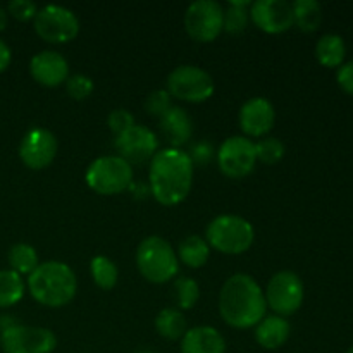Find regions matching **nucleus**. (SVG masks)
<instances>
[{"label":"nucleus","mask_w":353,"mask_h":353,"mask_svg":"<svg viewBox=\"0 0 353 353\" xmlns=\"http://www.w3.org/2000/svg\"><path fill=\"white\" fill-rule=\"evenodd\" d=\"M193 162L181 148H162L148 165V186L154 199L164 207L185 202L193 186Z\"/></svg>","instance_id":"1"},{"label":"nucleus","mask_w":353,"mask_h":353,"mask_svg":"<svg viewBox=\"0 0 353 353\" xmlns=\"http://www.w3.org/2000/svg\"><path fill=\"white\" fill-rule=\"evenodd\" d=\"M219 314L234 330H252L268 312L264 290L252 276L238 272L224 281L219 292Z\"/></svg>","instance_id":"2"},{"label":"nucleus","mask_w":353,"mask_h":353,"mask_svg":"<svg viewBox=\"0 0 353 353\" xmlns=\"http://www.w3.org/2000/svg\"><path fill=\"white\" fill-rule=\"evenodd\" d=\"M28 290L40 305L61 309L74 300L78 279L74 271L64 262H40V265L28 276Z\"/></svg>","instance_id":"3"},{"label":"nucleus","mask_w":353,"mask_h":353,"mask_svg":"<svg viewBox=\"0 0 353 353\" xmlns=\"http://www.w3.org/2000/svg\"><path fill=\"white\" fill-rule=\"evenodd\" d=\"M137 268L140 274L154 285H164L176 278L179 261L176 250L162 236H147L137 248Z\"/></svg>","instance_id":"4"},{"label":"nucleus","mask_w":353,"mask_h":353,"mask_svg":"<svg viewBox=\"0 0 353 353\" xmlns=\"http://www.w3.org/2000/svg\"><path fill=\"white\" fill-rule=\"evenodd\" d=\"M254 226L236 214L214 217L205 230V241L210 248L226 255L245 254L254 245Z\"/></svg>","instance_id":"5"},{"label":"nucleus","mask_w":353,"mask_h":353,"mask_svg":"<svg viewBox=\"0 0 353 353\" xmlns=\"http://www.w3.org/2000/svg\"><path fill=\"white\" fill-rule=\"evenodd\" d=\"M85 181L97 195H119L133 185V165L119 155H103L88 165Z\"/></svg>","instance_id":"6"},{"label":"nucleus","mask_w":353,"mask_h":353,"mask_svg":"<svg viewBox=\"0 0 353 353\" xmlns=\"http://www.w3.org/2000/svg\"><path fill=\"white\" fill-rule=\"evenodd\" d=\"M165 86L172 99L188 103L207 102L216 90L212 76L205 69L192 64L178 65L172 69L168 76Z\"/></svg>","instance_id":"7"},{"label":"nucleus","mask_w":353,"mask_h":353,"mask_svg":"<svg viewBox=\"0 0 353 353\" xmlns=\"http://www.w3.org/2000/svg\"><path fill=\"white\" fill-rule=\"evenodd\" d=\"M264 296L268 309H271L274 316L286 319L302 307L305 296L303 281L296 272L279 271L269 279Z\"/></svg>","instance_id":"8"},{"label":"nucleus","mask_w":353,"mask_h":353,"mask_svg":"<svg viewBox=\"0 0 353 353\" xmlns=\"http://www.w3.org/2000/svg\"><path fill=\"white\" fill-rule=\"evenodd\" d=\"M34 31L47 43H69L79 34V19L71 9L62 6H45L33 19Z\"/></svg>","instance_id":"9"},{"label":"nucleus","mask_w":353,"mask_h":353,"mask_svg":"<svg viewBox=\"0 0 353 353\" xmlns=\"http://www.w3.org/2000/svg\"><path fill=\"white\" fill-rule=\"evenodd\" d=\"M185 30L199 43H210L224 31V9L214 0H196L185 12Z\"/></svg>","instance_id":"10"},{"label":"nucleus","mask_w":353,"mask_h":353,"mask_svg":"<svg viewBox=\"0 0 353 353\" xmlns=\"http://www.w3.org/2000/svg\"><path fill=\"white\" fill-rule=\"evenodd\" d=\"M3 353H52L57 348V336L47 327L14 324L0 331Z\"/></svg>","instance_id":"11"},{"label":"nucleus","mask_w":353,"mask_h":353,"mask_svg":"<svg viewBox=\"0 0 353 353\" xmlns=\"http://www.w3.org/2000/svg\"><path fill=\"white\" fill-rule=\"evenodd\" d=\"M217 165L226 178H247L257 165L255 143L245 137L226 138L217 150Z\"/></svg>","instance_id":"12"},{"label":"nucleus","mask_w":353,"mask_h":353,"mask_svg":"<svg viewBox=\"0 0 353 353\" xmlns=\"http://www.w3.org/2000/svg\"><path fill=\"white\" fill-rule=\"evenodd\" d=\"M117 155L128 162L130 165L145 164L152 161L155 154L159 152V138L157 134L147 126L134 124L124 133L117 134L114 140Z\"/></svg>","instance_id":"13"},{"label":"nucleus","mask_w":353,"mask_h":353,"mask_svg":"<svg viewBox=\"0 0 353 353\" xmlns=\"http://www.w3.org/2000/svg\"><path fill=\"white\" fill-rule=\"evenodd\" d=\"M59 143L55 134L47 128H33L19 143V159L28 169L41 171L55 161Z\"/></svg>","instance_id":"14"},{"label":"nucleus","mask_w":353,"mask_h":353,"mask_svg":"<svg viewBox=\"0 0 353 353\" xmlns=\"http://www.w3.org/2000/svg\"><path fill=\"white\" fill-rule=\"evenodd\" d=\"M248 14L252 23L268 34H281L293 26L292 3L286 0H257Z\"/></svg>","instance_id":"15"},{"label":"nucleus","mask_w":353,"mask_h":353,"mask_svg":"<svg viewBox=\"0 0 353 353\" xmlns=\"http://www.w3.org/2000/svg\"><path fill=\"white\" fill-rule=\"evenodd\" d=\"M240 128L245 137L264 138L274 128L276 110L274 105L264 97H252L241 105L238 114Z\"/></svg>","instance_id":"16"},{"label":"nucleus","mask_w":353,"mask_h":353,"mask_svg":"<svg viewBox=\"0 0 353 353\" xmlns=\"http://www.w3.org/2000/svg\"><path fill=\"white\" fill-rule=\"evenodd\" d=\"M31 78L45 88H57L69 78V62L55 50H41L30 61Z\"/></svg>","instance_id":"17"},{"label":"nucleus","mask_w":353,"mask_h":353,"mask_svg":"<svg viewBox=\"0 0 353 353\" xmlns=\"http://www.w3.org/2000/svg\"><path fill=\"white\" fill-rule=\"evenodd\" d=\"M159 128L171 148H181L188 143L193 134V121L183 107L172 105L159 119Z\"/></svg>","instance_id":"18"},{"label":"nucleus","mask_w":353,"mask_h":353,"mask_svg":"<svg viewBox=\"0 0 353 353\" xmlns=\"http://www.w3.org/2000/svg\"><path fill=\"white\" fill-rule=\"evenodd\" d=\"M181 353H226V340L212 326L190 327L181 338Z\"/></svg>","instance_id":"19"},{"label":"nucleus","mask_w":353,"mask_h":353,"mask_svg":"<svg viewBox=\"0 0 353 353\" xmlns=\"http://www.w3.org/2000/svg\"><path fill=\"white\" fill-rule=\"evenodd\" d=\"M255 341L265 350H278L288 341L292 326L285 317L279 316H265L257 326L254 327Z\"/></svg>","instance_id":"20"},{"label":"nucleus","mask_w":353,"mask_h":353,"mask_svg":"<svg viewBox=\"0 0 353 353\" xmlns=\"http://www.w3.org/2000/svg\"><path fill=\"white\" fill-rule=\"evenodd\" d=\"M178 261L190 269H200L210 257V247L200 234H190L178 245Z\"/></svg>","instance_id":"21"},{"label":"nucleus","mask_w":353,"mask_h":353,"mask_svg":"<svg viewBox=\"0 0 353 353\" xmlns=\"http://www.w3.org/2000/svg\"><path fill=\"white\" fill-rule=\"evenodd\" d=\"M347 55V45L340 34L327 33L321 37L316 43V59L324 68H340Z\"/></svg>","instance_id":"22"},{"label":"nucleus","mask_w":353,"mask_h":353,"mask_svg":"<svg viewBox=\"0 0 353 353\" xmlns=\"http://www.w3.org/2000/svg\"><path fill=\"white\" fill-rule=\"evenodd\" d=\"M155 330L162 338L169 341H181L188 331L185 314L179 309H162L155 317Z\"/></svg>","instance_id":"23"},{"label":"nucleus","mask_w":353,"mask_h":353,"mask_svg":"<svg viewBox=\"0 0 353 353\" xmlns=\"http://www.w3.org/2000/svg\"><path fill=\"white\" fill-rule=\"evenodd\" d=\"M293 24L303 33H314L323 23V7L316 0H295L292 3Z\"/></svg>","instance_id":"24"},{"label":"nucleus","mask_w":353,"mask_h":353,"mask_svg":"<svg viewBox=\"0 0 353 353\" xmlns=\"http://www.w3.org/2000/svg\"><path fill=\"white\" fill-rule=\"evenodd\" d=\"M24 292H26V286H24L23 276L10 269L0 271V309H9L19 303Z\"/></svg>","instance_id":"25"},{"label":"nucleus","mask_w":353,"mask_h":353,"mask_svg":"<svg viewBox=\"0 0 353 353\" xmlns=\"http://www.w3.org/2000/svg\"><path fill=\"white\" fill-rule=\"evenodd\" d=\"M90 274H92L93 283L105 292L112 290L119 281V269L114 264L112 259L105 255H97L90 261Z\"/></svg>","instance_id":"26"},{"label":"nucleus","mask_w":353,"mask_h":353,"mask_svg":"<svg viewBox=\"0 0 353 353\" xmlns=\"http://www.w3.org/2000/svg\"><path fill=\"white\" fill-rule=\"evenodd\" d=\"M9 265L10 271L17 272L19 276H30L40 265L38 252L28 243L12 245L9 250Z\"/></svg>","instance_id":"27"},{"label":"nucleus","mask_w":353,"mask_h":353,"mask_svg":"<svg viewBox=\"0 0 353 353\" xmlns=\"http://www.w3.org/2000/svg\"><path fill=\"white\" fill-rule=\"evenodd\" d=\"M250 6L252 2L248 0H241V2L231 0L228 9L224 10V31L226 33L240 34L247 30L248 21H250V14H248Z\"/></svg>","instance_id":"28"},{"label":"nucleus","mask_w":353,"mask_h":353,"mask_svg":"<svg viewBox=\"0 0 353 353\" xmlns=\"http://www.w3.org/2000/svg\"><path fill=\"white\" fill-rule=\"evenodd\" d=\"M176 302L181 310H190L199 303L200 300V286L192 278H178L174 281Z\"/></svg>","instance_id":"29"},{"label":"nucleus","mask_w":353,"mask_h":353,"mask_svg":"<svg viewBox=\"0 0 353 353\" xmlns=\"http://www.w3.org/2000/svg\"><path fill=\"white\" fill-rule=\"evenodd\" d=\"M285 143L278 138L265 137L262 140H259L255 143V155H257V161L262 162L265 165H274L285 157Z\"/></svg>","instance_id":"30"},{"label":"nucleus","mask_w":353,"mask_h":353,"mask_svg":"<svg viewBox=\"0 0 353 353\" xmlns=\"http://www.w3.org/2000/svg\"><path fill=\"white\" fill-rule=\"evenodd\" d=\"M93 90H95L93 79L85 74H72L65 81V92H68V95L72 100H78V102L88 99L93 93Z\"/></svg>","instance_id":"31"},{"label":"nucleus","mask_w":353,"mask_h":353,"mask_svg":"<svg viewBox=\"0 0 353 353\" xmlns=\"http://www.w3.org/2000/svg\"><path fill=\"white\" fill-rule=\"evenodd\" d=\"M171 107L172 97L169 95L168 90H154V92L148 93V97L145 99V110H147V114H150L152 117H157V119H161Z\"/></svg>","instance_id":"32"},{"label":"nucleus","mask_w":353,"mask_h":353,"mask_svg":"<svg viewBox=\"0 0 353 353\" xmlns=\"http://www.w3.org/2000/svg\"><path fill=\"white\" fill-rule=\"evenodd\" d=\"M134 116L126 109H114L112 112L107 116V126L112 131L114 134H121L124 131L130 130L131 126H134Z\"/></svg>","instance_id":"33"},{"label":"nucleus","mask_w":353,"mask_h":353,"mask_svg":"<svg viewBox=\"0 0 353 353\" xmlns=\"http://www.w3.org/2000/svg\"><path fill=\"white\" fill-rule=\"evenodd\" d=\"M37 12V3L31 2V0H12V2H9V6H7V14H10L14 19L21 21V23L33 21Z\"/></svg>","instance_id":"34"},{"label":"nucleus","mask_w":353,"mask_h":353,"mask_svg":"<svg viewBox=\"0 0 353 353\" xmlns=\"http://www.w3.org/2000/svg\"><path fill=\"white\" fill-rule=\"evenodd\" d=\"M336 81L345 93L353 97V61L340 65L336 74Z\"/></svg>","instance_id":"35"},{"label":"nucleus","mask_w":353,"mask_h":353,"mask_svg":"<svg viewBox=\"0 0 353 353\" xmlns=\"http://www.w3.org/2000/svg\"><path fill=\"white\" fill-rule=\"evenodd\" d=\"M190 159H192L193 165L200 164V165H205L209 164V161L212 159L214 150L209 143H196L195 147L192 148V154H188Z\"/></svg>","instance_id":"36"},{"label":"nucleus","mask_w":353,"mask_h":353,"mask_svg":"<svg viewBox=\"0 0 353 353\" xmlns=\"http://www.w3.org/2000/svg\"><path fill=\"white\" fill-rule=\"evenodd\" d=\"M10 61H12V52H10V47L3 40H0V72L6 71L10 65Z\"/></svg>","instance_id":"37"},{"label":"nucleus","mask_w":353,"mask_h":353,"mask_svg":"<svg viewBox=\"0 0 353 353\" xmlns=\"http://www.w3.org/2000/svg\"><path fill=\"white\" fill-rule=\"evenodd\" d=\"M7 19H9V14L3 7H0V31H3L7 28Z\"/></svg>","instance_id":"38"},{"label":"nucleus","mask_w":353,"mask_h":353,"mask_svg":"<svg viewBox=\"0 0 353 353\" xmlns=\"http://www.w3.org/2000/svg\"><path fill=\"white\" fill-rule=\"evenodd\" d=\"M134 353H155V352H152V350H138V352H134Z\"/></svg>","instance_id":"39"},{"label":"nucleus","mask_w":353,"mask_h":353,"mask_svg":"<svg viewBox=\"0 0 353 353\" xmlns=\"http://www.w3.org/2000/svg\"><path fill=\"white\" fill-rule=\"evenodd\" d=\"M347 353H353V347H352V348H348Z\"/></svg>","instance_id":"40"}]
</instances>
